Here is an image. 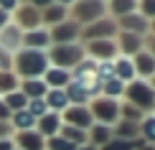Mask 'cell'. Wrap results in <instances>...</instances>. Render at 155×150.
Returning a JSON list of instances; mask_svg holds the SVG:
<instances>
[{
    "label": "cell",
    "instance_id": "cell-1",
    "mask_svg": "<svg viewBox=\"0 0 155 150\" xmlns=\"http://www.w3.org/2000/svg\"><path fill=\"white\" fill-rule=\"evenodd\" d=\"M15 64V76L18 79H43L48 69V54L46 51H36V48H18L13 56Z\"/></svg>",
    "mask_w": 155,
    "mask_h": 150
},
{
    "label": "cell",
    "instance_id": "cell-2",
    "mask_svg": "<svg viewBox=\"0 0 155 150\" xmlns=\"http://www.w3.org/2000/svg\"><path fill=\"white\" fill-rule=\"evenodd\" d=\"M48 54V61L54 64V66L59 69H76L79 64L87 58V54H84V46H79V43H64V46H54L46 51Z\"/></svg>",
    "mask_w": 155,
    "mask_h": 150
},
{
    "label": "cell",
    "instance_id": "cell-3",
    "mask_svg": "<svg viewBox=\"0 0 155 150\" xmlns=\"http://www.w3.org/2000/svg\"><path fill=\"white\" fill-rule=\"evenodd\" d=\"M89 112H92L97 125H107L114 127L120 122V102L117 99H107V97H94L92 102L87 104Z\"/></svg>",
    "mask_w": 155,
    "mask_h": 150
},
{
    "label": "cell",
    "instance_id": "cell-4",
    "mask_svg": "<svg viewBox=\"0 0 155 150\" xmlns=\"http://www.w3.org/2000/svg\"><path fill=\"white\" fill-rule=\"evenodd\" d=\"M74 8H71V21L79 25H89V23H94V21H99V18H104V13H107V3L104 0H74Z\"/></svg>",
    "mask_w": 155,
    "mask_h": 150
},
{
    "label": "cell",
    "instance_id": "cell-5",
    "mask_svg": "<svg viewBox=\"0 0 155 150\" xmlns=\"http://www.w3.org/2000/svg\"><path fill=\"white\" fill-rule=\"evenodd\" d=\"M122 97H127V102L132 107H137L140 112L155 107V89L150 87V82H143V79H135L130 84H125V94Z\"/></svg>",
    "mask_w": 155,
    "mask_h": 150
},
{
    "label": "cell",
    "instance_id": "cell-6",
    "mask_svg": "<svg viewBox=\"0 0 155 150\" xmlns=\"http://www.w3.org/2000/svg\"><path fill=\"white\" fill-rule=\"evenodd\" d=\"M112 36H117V21L114 18H99V21L84 25V31H81L84 41H107Z\"/></svg>",
    "mask_w": 155,
    "mask_h": 150
},
{
    "label": "cell",
    "instance_id": "cell-7",
    "mask_svg": "<svg viewBox=\"0 0 155 150\" xmlns=\"http://www.w3.org/2000/svg\"><path fill=\"white\" fill-rule=\"evenodd\" d=\"M84 54H87V58L99 64V61H114L120 56V51H117L114 38H107V41H87Z\"/></svg>",
    "mask_w": 155,
    "mask_h": 150
},
{
    "label": "cell",
    "instance_id": "cell-8",
    "mask_svg": "<svg viewBox=\"0 0 155 150\" xmlns=\"http://www.w3.org/2000/svg\"><path fill=\"white\" fill-rule=\"evenodd\" d=\"M61 122L64 125H71V127H79V130H89L94 125V117L89 112V107H79V104H69L61 115Z\"/></svg>",
    "mask_w": 155,
    "mask_h": 150
},
{
    "label": "cell",
    "instance_id": "cell-9",
    "mask_svg": "<svg viewBox=\"0 0 155 150\" xmlns=\"http://www.w3.org/2000/svg\"><path fill=\"white\" fill-rule=\"evenodd\" d=\"M15 15V28H21L23 33L25 31H33V28H41V10H36L31 3H23L13 10Z\"/></svg>",
    "mask_w": 155,
    "mask_h": 150
},
{
    "label": "cell",
    "instance_id": "cell-10",
    "mask_svg": "<svg viewBox=\"0 0 155 150\" xmlns=\"http://www.w3.org/2000/svg\"><path fill=\"white\" fill-rule=\"evenodd\" d=\"M48 36H51V43L54 46H64V43H76V38L81 36L79 25L74 21H64L54 28H48Z\"/></svg>",
    "mask_w": 155,
    "mask_h": 150
},
{
    "label": "cell",
    "instance_id": "cell-11",
    "mask_svg": "<svg viewBox=\"0 0 155 150\" xmlns=\"http://www.w3.org/2000/svg\"><path fill=\"white\" fill-rule=\"evenodd\" d=\"M117 51L120 56H127L132 58L135 54H140L143 51V36H135V33H127V31H122V33H117Z\"/></svg>",
    "mask_w": 155,
    "mask_h": 150
},
{
    "label": "cell",
    "instance_id": "cell-12",
    "mask_svg": "<svg viewBox=\"0 0 155 150\" xmlns=\"http://www.w3.org/2000/svg\"><path fill=\"white\" fill-rule=\"evenodd\" d=\"M51 46V36L48 28H33V31H25L23 33V48H36V51H46Z\"/></svg>",
    "mask_w": 155,
    "mask_h": 150
},
{
    "label": "cell",
    "instance_id": "cell-13",
    "mask_svg": "<svg viewBox=\"0 0 155 150\" xmlns=\"http://www.w3.org/2000/svg\"><path fill=\"white\" fill-rule=\"evenodd\" d=\"M0 48H5L8 54H15L18 48H23V31L8 23L0 31Z\"/></svg>",
    "mask_w": 155,
    "mask_h": 150
},
{
    "label": "cell",
    "instance_id": "cell-14",
    "mask_svg": "<svg viewBox=\"0 0 155 150\" xmlns=\"http://www.w3.org/2000/svg\"><path fill=\"white\" fill-rule=\"evenodd\" d=\"M64 21H69V10L59 3H51L48 8L41 10V25L43 28H54V25H59Z\"/></svg>",
    "mask_w": 155,
    "mask_h": 150
},
{
    "label": "cell",
    "instance_id": "cell-15",
    "mask_svg": "<svg viewBox=\"0 0 155 150\" xmlns=\"http://www.w3.org/2000/svg\"><path fill=\"white\" fill-rule=\"evenodd\" d=\"M132 64H135V74H137L143 82L155 76V56H150L147 51L135 54V56H132Z\"/></svg>",
    "mask_w": 155,
    "mask_h": 150
},
{
    "label": "cell",
    "instance_id": "cell-16",
    "mask_svg": "<svg viewBox=\"0 0 155 150\" xmlns=\"http://www.w3.org/2000/svg\"><path fill=\"white\" fill-rule=\"evenodd\" d=\"M112 64H114V79H117V82H122V84H130V82H135V79H137L132 58H127V56H117Z\"/></svg>",
    "mask_w": 155,
    "mask_h": 150
},
{
    "label": "cell",
    "instance_id": "cell-17",
    "mask_svg": "<svg viewBox=\"0 0 155 150\" xmlns=\"http://www.w3.org/2000/svg\"><path fill=\"white\" fill-rule=\"evenodd\" d=\"M15 142H18V150H46V138L38 135V132H33V130L18 132Z\"/></svg>",
    "mask_w": 155,
    "mask_h": 150
},
{
    "label": "cell",
    "instance_id": "cell-18",
    "mask_svg": "<svg viewBox=\"0 0 155 150\" xmlns=\"http://www.w3.org/2000/svg\"><path fill=\"white\" fill-rule=\"evenodd\" d=\"M61 125H64V122H61V115H59V112H46L41 120L36 122L38 135H43V138H46V135H51V138H54V135H59Z\"/></svg>",
    "mask_w": 155,
    "mask_h": 150
},
{
    "label": "cell",
    "instance_id": "cell-19",
    "mask_svg": "<svg viewBox=\"0 0 155 150\" xmlns=\"http://www.w3.org/2000/svg\"><path fill=\"white\" fill-rule=\"evenodd\" d=\"M69 82H71V74H69L66 69H59V66H51V69H46V74H43V84H46L48 89H64Z\"/></svg>",
    "mask_w": 155,
    "mask_h": 150
},
{
    "label": "cell",
    "instance_id": "cell-20",
    "mask_svg": "<svg viewBox=\"0 0 155 150\" xmlns=\"http://www.w3.org/2000/svg\"><path fill=\"white\" fill-rule=\"evenodd\" d=\"M120 25L127 31V33H135V36H143V33H147V23L140 13H130V15H125V18H120Z\"/></svg>",
    "mask_w": 155,
    "mask_h": 150
},
{
    "label": "cell",
    "instance_id": "cell-21",
    "mask_svg": "<svg viewBox=\"0 0 155 150\" xmlns=\"http://www.w3.org/2000/svg\"><path fill=\"white\" fill-rule=\"evenodd\" d=\"M87 132H89V145H94V148H97V145H99V148H104L107 142L114 138L112 127H107V125H97V122L87 130Z\"/></svg>",
    "mask_w": 155,
    "mask_h": 150
},
{
    "label": "cell",
    "instance_id": "cell-22",
    "mask_svg": "<svg viewBox=\"0 0 155 150\" xmlns=\"http://www.w3.org/2000/svg\"><path fill=\"white\" fill-rule=\"evenodd\" d=\"M43 99H46L48 112H64V109L69 107V97H66L64 89H48Z\"/></svg>",
    "mask_w": 155,
    "mask_h": 150
},
{
    "label": "cell",
    "instance_id": "cell-23",
    "mask_svg": "<svg viewBox=\"0 0 155 150\" xmlns=\"http://www.w3.org/2000/svg\"><path fill=\"white\" fill-rule=\"evenodd\" d=\"M21 92L25 94V99H41V97H46L48 87L43 84V79H25L21 82Z\"/></svg>",
    "mask_w": 155,
    "mask_h": 150
},
{
    "label": "cell",
    "instance_id": "cell-24",
    "mask_svg": "<svg viewBox=\"0 0 155 150\" xmlns=\"http://www.w3.org/2000/svg\"><path fill=\"white\" fill-rule=\"evenodd\" d=\"M59 135H61L64 140L74 142L76 148H81V145H89V132H87V130H79V127H71V125H61Z\"/></svg>",
    "mask_w": 155,
    "mask_h": 150
},
{
    "label": "cell",
    "instance_id": "cell-25",
    "mask_svg": "<svg viewBox=\"0 0 155 150\" xmlns=\"http://www.w3.org/2000/svg\"><path fill=\"white\" fill-rule=\"evenodd\" d=\"M107 10L112 13V18H125L137 10V0H109Z\"/></svg>",
    "mask_w": 155,
    "mask_h": 150
},
{
    "label": "cell",
    "instance_id": "cell-26",
    "mask_svg": "<svg viewBox=\"0 0 155 150\" xmlns=\"http://www.w3.org/2000/svg\"><path fill=\"white\" fill-rule=\"evenodd\" d=\"M10 120H13V127H15L18 132H28V130H33L36 122H38L36 117L28 112V109H18V112H13Z\"/></svg>",
    "mask_w": 155,
    "mask_h": 150
},
{
    "label": "cell",
    "instance_id": "cell-27",
    "mask_svg": "<svg viewBox=\"0 0 155 150\" xmlns=\"http://www.w3.org/2000/svg\"><path fill=\"white\" fill-rule=\"evenodd\" d=\"M112 132H114V138H117V140H135V135H137V125H135V122L120 120L117 125L112 127Z\"/></svg>",
    "mask_w": 155,
    "mask_h": 150
},
{
    "label": "cell",
    "instance_id": "cell-28",
    "mask_svg": "<svg viewBox=\"0 0 155 150\" xmlns=\"http://www.w3.org/2000/svg\"><path fill=\"white\" fill-rule=\"evenodd\" d=\"M3 102H5V107L10 109V112H18V109H25V104H28V99H25V94L23 92H10V94H5L3 97Z\"/></svg>",
    "mask_w": 155,
    "mask_h": 150
},
{
    "label": "cell",
    "instance_id": "cell-29",
    "mask_svg": "<svg viewBox=\"0 0 155 150\" xmlns=\"http://www.w3.org/2000/svg\"><path fill=\"white\" fill-rule=\"evenodd\" d=\"M15 87H18V76L13 74V71H0V94H10V92H15Z\"/></svg>",
    "mask_w": 155,
    "mask_h": 150
},
{
    "label": "cell",
    "instance_id": "cell-30",
    "mask_svg": "<svg viewBox=\"0 0 155 150\" xmlns=\"http://www.w3.org/2000/svg\"><path fill=\"white\" fill-rule=\"evenodd\" d=\"M122 94H125V84H122V82L112 79V82L102 84V97H107V99H120Z\"/></svg>",
    "mask_w": 155,
    "mask_h": 150
},
{
    "label": "cell",
    "instance_id": "cell-31",
    "mask_svg": "<svg viewBox=\"0 0 155 150\" xmlns=\"http://www.w3.org/2000/svg\"><path fill=\"white\" fill-rule=\"evenodd\" d=\"M120 120H125V122H135V125H137V122L143 120V112H140L137 107H132L130 102H125V104H120Z\"/></svg>",
    "mask_w": 155,
    "mask_h": 150
},
{
    "label": "cell",
    "instance_id": "cell-32",
    "mask_svg": "<svg viewBox=\"0 0 155 150\" xmlns=\"http://www.w3.org/2000/svg\"><path fill=\"white\" fill-rule=\"evenodd\" d=\"M140 132H143V140L147 145H155V115L153 117H145L143 120V127H140Z\"/></svg>",
    "mask_w": 155,
    "mask_h": 150
},
{
    "label": "cell",
    "instance_id": "cell-33",
    "mask_svg": "<svg viewBox=\"0 0 155 150\" xmlns=\"http://www.w3.org/2000/svg\"><path fill=\"white\" fill-rule=\"evenodd\" d=\"M25 109H28V112L33 115L36 120H41V117L48 112V107H46V99H43V97H41V99H28V104H25Z\"/></svg>",
    "mask_w": 155,
    "mask_h": 150
},
{
    "label": "cell",
    "instance_id": "cell-34",
    "mask_svg": "<svg viewBox=\"0 0 155 150\" xmlns=\"http://www.w3.org/2000/svg\"><path fill=\"white\" fill-rule=\"evenodd\" d=\"M46 150H76V145L69 142V140H64L61 135H54V138L46 140Z\"/></svg>",
    "mask_w": 155,
    "mask_h": 150
},
{
    "label": "cell",
    "instance_id": "cell-35",
    "mask_svg": "<svg viewBox=\"0 0 155 150\" xmlns=\"http://www.w3.org/2000/svg\"><path fill=\"white\" fill-rule=\"evenodd\" d=\"M137 13L150 23L155 18V0H140V3H137Z\"/></svg>",
    "mask_w": 155,
    "mask_h": 150
},
{
    "label": "cell",
    "instance_id": "cell-36",
    "mask_svg": "<svg viewBox=\"0 0 155 150\" xmlns=\"http://www.w3.org/2000/svg\"><path fill=\"white\" fill-rule=\"evenodd\" d=\"M13 66V54H8L5 48H0V71H8Z\"/></svg>",
    "mask_w": 155,
    "mask_h": 150
},
{
    "label": "cell",
    "instance_id": "cell-37",
    "mask_svg": "<svg viewBox=\"0 0 155 150\" xmlns=\"http://www.w3.org/2000/svg\"><path fill=\"white\" fill-rule=\"evenodd\" d=\"M143 51H147L150 56H155V36L150 33L147 38H143Z\"/></svg>",
    "mask_w": 155,
    "mask_h": 150
},
{
    "label": "cell",
    "instance_id": "cell-38",
    "mask_svg": "<svg viewBox=\"0 0 155 150\" xmlns=\"http://www.w3.org/2000/svg\"><path fill=\"white\" fill-rule=\"evenodd\" d=\"M15 8H18V0H0V10L10 13V10H15Z\"/></svg>",
    "mask_w": 155,
    "mask_h": 150
},
{
    "label": "cell",
    "instance_id": "cell-39",
    "mask_svg": "<svg viewBox=\"0 0 155 150\" xmlns=\"http://www.w3.org/2000/svg\"><path fill=\"white\" fill-rule=\"evenodd\" d=\"M10 115H13V112L5 107V102H3V99H0V122H8V120H10Z\"/></svg>",
    "mask_w": 155,
    "mask_h": 150
},
{
    "label": "cell",
    "instance_id": "cell-40",
    "mask_svg": "<svg viewBox=\"0 0 155 150\" xmlns=\"http://www.w3.org/2000/svg\"><path fill=\"white\" fill-rule=\"evenodd\" d=\"M28 3H31V5H33V8H36V10H43V8H48V5H51V3H54V0H28Z\"/></svg>",
    "mask_w": 155,
    "mask_h": 150
},
{
    "label": "cell",
    "instance_id": "cell-41",
    "mask_svg": "<svg viewBox=\"0 0 155 150\" xmlns=\"http://www.w3.org/2000/svg\"><path fill=\"white\" fill-rule=\"evenodd\" d=\"M3 138H10V125L8 122H0V140Z\"/></svg>",
    "mask_w": 155,
    "mask_h": 150
},
{
    "label": "cell",
    "instance_id": "cell-42",
    "mask_svg": "<svg viewBox=\"0 0 155 150\" xmlns=\"http://www.w3.org/2000/svg\"><path fill=\"white\" fill-rule=\"evenodd\" d=\"M10 23V13H5V10H0V31L5 28V25Z\"/></svg>",
    "mask_w": 155,
    "mask_h": 150
},
{
    "label": "cell",
    "instance_id": "cell-43",
    "mask_svg": "<svg viewBox=\"0 0 155 150\" xmlns=\"http://www.w3.org/2000/svg\"><path fill=\"white\" fill-rule=\"evenodd\" d=\"M0 150H15L13 148V138H3L0 140Z\"/></svg>",
    "mask_w": 155,
    "mask_h": 150
},
{
    "label": "cell",
    "instance_id": "cell-44",
    "mask_svg": "<svg viewBox=\"0 0 155 150\" xmlns=\"http://www.w3.org/2000/svg\"><path fill=\"white\" fill-rule=\"evenodd\" d=\"M54 3H59V5H64V8H66V5H71L74 0H54Z\"/></svg>",
    "mask_w": 155,
    "mask_h": 150
},
{
    "label": "cell",
    "instance_id": "cell-45",
    "mask_svg": "<svg viewBox=\"0 0 155 150\" xmlns=\"http://www.w3.org/2000/svg\"><path fill=\"white\" fill-rule=\"evenodd\" d=\"M147 31H153V36H155V18L150 21V25H147Z\"/></svg>",
    "mask_w": 155,
    "mask_h": 150
},
{
    "label": "cell",
    "instance_id": "cell-46",
    "mask_svg": "<svg viewBox=\"0 0 155 150\" xmlns=\"http://www.w3.org/2000/svg\"><path fill=\"white\" fill-rule=\"evenodd\" d=\"M76 150H97L94 145H81V148H76Z\"/></svg>",
    "mask_w": 155,
    "mask_h": 150
},
{
    "label": "cell",
    "instance_id": "cell-47",
    "mask_svg": "<svg viewBox=\"0 0 155 150\" xmlns=\"http://www.w3.org/2000/svg\"><path fill=\"white\" fill-rule=\"evenodd\" d=\"M140 150H155V145H145V148H140Z\"/></svg>",
    "mask_w": 155,
    "mask_h": 150
},
{
    "label": "cell",
    "instance_id": "cell-48",
    "mask_svg": "<svg viewBox=\"0 0 155 150\" xmlns=\"http://www.w3.org/2000/svg\"><path fill=\"white\" fill-rule=\"evenodd\" d=\"M150 87H153V89H155V76H153V79H150Z\"/></svg>",
    "mask_w": 155,
    "mask_h": 150
},
{
    "label": "cell",
    "instance_id": "cell-49",
    "mask_svg": "<svg viewBox=\"0 0 155 150\" xmlns=\"http://www.w3.org/2000/svg\"><path fill=\"white\" fill-rule=\"evenodd\" d=\"M18 3H21V0H18ZM23 3H28V0H23Z\"/></svg>",
    "mask_w": 155,
    "mask_h": 150
},
{
    "label": "cell",
    "instance_id": "cell-50",
    "mask_svg": "<svg viewBox=\"0 0 155 150\" xmlns=\"http://www.w3.org/2000/svg\"><path fill=\"white\" fill-rule=\"evenodd\" d=\"M153 109H155V107H153Z\"/></svg>",
    "mask_w": 155,
    "mask_h": 150
}]
</instances>
